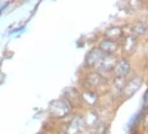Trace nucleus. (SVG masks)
Listing matches in <instances>:
<instances>
[{"label": "nucleus", "mask_w": 148, "mask_h": 134, "mask_svg": "<svg viewBox=\"0 0 148 134\" xmlns=\"http://www.w3.org/2000/svg\"><path fill=\"white\" fill-rule=\"evenodd\" d=\"M49 111L54 118L58 119H63V118L68 116L72 113V104L65 98H59L54 100L50 105H49Z\"/></svg>", "instance_id": "obj_1"}, {"label": "nucleus", "mask_w": 148, "mask_h": 134, "mask_svg": "<svg viewBox=\"0 0 148 134\" xmlns=\"http://www.w3.org/2000/svg\"><path fill=\"white\" fill-rule=\"evenodd\" d=\"M107 83V79L98 71H91L84 77V86L88 88V91H95L103 87Z\"/></svg>", "instance_id": "obj_2"}, {"label": "nucleus", "mask_w": 148, "mask_h": 134, "mask_svg": "<svg viewBox=\"0 0 148 134\" xmlns=\"http://www.w3.org/2000/svg\"><path fill=\"white\" fill-rule=\"evenodd\" d=\"M105 56H106V55L101 51L100 47H95L87 52L86 59H84V63L88 68H91V69H97L98 65L102 63Z\"/></svg>", "instance_id": "obj_3"}, {"label": "nucleus", "mask_w": 148, "mask_h": 134, "mask_svg": "<svg viewBox=\"0 0 148 134\" xmlns=\"http://www.w3.org/2000/svg\"><path fill=\"white\" fill-rule=\"evenodd\" d=\"M143 85V79L138 76H134L133 78H130L129 80H126V85H125V88H124V92H123V97L125 100H129L130 97L139 91V88Z\"/></svg>", "instance_id": "obj_4"}, {"label": "nucleus", "mask_w": 148, "mask_h": 134, "mask_svg": "<svg viewBox=\"0 0 148 134\" xmlns=\"http://www.w3.org/2000/svg\"><path fill=\"white\" fill-rule=\"evenodd\" d=\"M130 70H132V67H130V63H129L128 59H125V58L118 59L115 68H114V73H115L116 77L126 78V76L130 73Z\"/></svg>", "instance_id": "obj_5"}, {"label": "nucleus", "mask_w": 148, "mask_h": 134, "mask_svg": "<svg viewBox=\"0 0 148 134\" xmlns=\"http://www.w3.org/2000/svg\"><path fill=\"white\" fill-rule=\"evenodd\" d=\"M125 85H126V78L115 77L114 78V80L111 82V87H110L111 95H112L114 97H120V96H123Z\"/></svg>", "instance_id": "obj_6"}, {"label": "nucleus", "mask_w": 148, "mask_h": 134, "mask_svg": "<svg viewBox=\"0 0 148 134\" xmlns=\"http://www.w3.org/2000/svg\"><path fill=\"white\" fill-rule=\"evenodd\" d=\"M116 59L114 55H106L105 56V59L102 60V63H101L100 65H98V68H97V71L98 73H110V71H114V68H115V65H116Z\"/></svg>", "instance_id": "obj_7"}, {"label": "nucleus", "mask_w": 148, "mask_h": 134, "mask_svg": "<svg viewBox=\"0 0 148 134\" xmlns=\"http://www.w3.org/2000/svg\"><path fill=\"white\" fill-rule=\"evenodd\" d=\"M98 47H100V50L105 55H114L120 49V45H119V42H116V41L105 38L100 42V46H98Z\"/></svg>", "instance_id": "obj_8"}, {"label": "nucleus", "mask_w": 148, "mask_h": 134, "mask_svg": "<svg viewBox=\"0 0 148 134\" xmlns=\"http://www.w3.org/2000/svg\"><path fill=\"white\" fill-rule=\"evenodd\" d=\"M84 128H86V125H84L83 116H75L69 123V125H68L66 133L68 134H81Z\"/></svg>", "instance_id": "obj_9"}, {"label": "nucleus", "mask_w": 148, "mask_h": 134, "mask_svg": "<svg viewBox=\"0 0 148 134\" xmlns=\"http://www.w3.org/2000/svg\"><path fill=\"white\" fill-rule=\"evenodd\" d=\"M135 49H137V37L133 35L125 36L124 40H123V51L125 54L130 55L135 51Z\"/></svg>", "instance_id": "obj_10"}, {"label": "nucleus", "mask_w": 148, "mask_h": 134, "mask_svg": "<svg viewBox=\"0 0 148 134\" xmlns=\"http://www.w3.org/2000/svg\"><path fill=\"white\" fill-rule=\"evenodd\" d=\"M105 38L112 40V41L118 42V40L124 38V31H123L121 27H118V26L109 27V28L105 31Z\"/></svg>", "instance_id": "obj_11"}, {"label": "nucleus", "mask_w": 148, "mask_h": 134, "mask_svg": "<svg viewBox=\"0 0 148 134\" xmlns=\"http://www.w3.org/2000/svg\"><path fill=\"white\" fill-rule=\"evenodd\" d=\"M147 32H148V26L146 22H143V21H138L130 26V33L135 37L144 36Z\"/></svg>", "instance_id": "obj_12"}, {"label": "nucleus", "mask_w": 148, "mask_h": 134, "mask_svg": "<svg viewBox=\"0 0 148 134\" xmlns=\"http://www.w3.org/2000/svg\"><path fill=\"white\" fill-rule=\"evenodd\" d=\"M82 101L89 106H96L98 104V95L95 91H84L82 92Z\"/></svg>", "instance_id": "obj_13"}, {"label": "nucleus", "mask_w": 148, "mask_h": 134, "mask_svg": "<svg viewBox=\"0 0 148 134\" xmlns=\"http://www.w3.org/2000/svg\"><path fill=\"white\" fill-rule=\"evenodd\" d=\"M83 120H84L86 128H96L100 124L98 123V115L96 114V111H88L83 116Z\"/></svg>", "instance_id": "obj_14"}, {"label": "nucleus", "mask_w": 148, "mask_h": 134, "mask_svg": "<svg viewBox=\"0 0 148 134\" xmlns=\"http://www.w3.org/2000/svg\"><path fill=\"white\" fill-rule=\"evenodd\" d=\"M64 98L69 102L72 101H82V93L78 92L77 88H66L64 91Z\"/></svg>", "instance_id": "obj_15"}, {"label": "nucleus", "mask_w": 148, "mask_h": 134, "mask_svg": "<svg viewBox=\"0 0 148 134\" xmlns=\"http://www.w3.org/2000/svg\"><path fill=\"white\" fill-rule=\"evenodd\" d=\"M144 107L148 109V91L146 92V95H144Z\"/></svg>", "instance_id": "obj_16"}, {"label": "nucleus", "mask_w": 148, "mask_h": 134, "mask_svg": "<svg viewBox=\"0 0 148 134\" xmlns=\"http://www.w3.org/2000/svg\"><path fill=\"white\" fill-rule=\"evenodd\" d=\"M91 134H93V133H91Z\"/></svg>", "instance_id": "obj_17"}]
</instances>
